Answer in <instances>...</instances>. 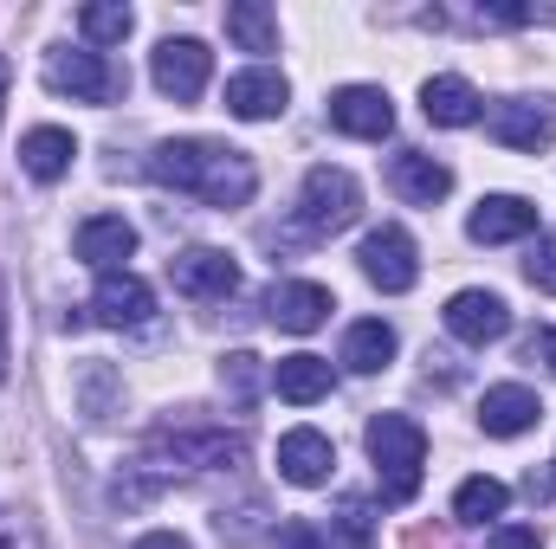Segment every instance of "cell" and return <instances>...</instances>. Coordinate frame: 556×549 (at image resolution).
I'll return each mask as SVG.
<instances>
[{
	"label": "cell",
	"instance_id": "obj_32",
	"mask_svg": "<svg viewBox=\"0 0 556 549\" xmlns=\"http://www.w3.org/2000/svg\"><path fill=\"white\" fill-rule=\"evenodd\" d=\"M525 278H531L538 291H551V297H556V240H538V246H531V259H525Z\"/></svg>",
	"mask_w": 556,
	"mask_h": 549
},
{
	"label": "cell",
	"instance_id": "obj_4",
	"mask_svg": "<svg viewBox=\"0 0 556 549\" xmlns=\"http://www.w3.org/2000/svg\"><path fill=\"white\" fill-rule=\"evenodd\" d=\"M46 85H52L59 98H78V104H117V98L130 91L124 65H111V59L91 52V46H59V52L46 59Z\"/></svg>",
	"mask_w": 556,
	"mask_h": 549
},
{
	"label": "cell",
	"instance_id": "obj_20",
	"mask_svg": "<svg viewBox=\"0 0 556 549\" xmlns=\"http://www.w3.org/2000/svg\"><path fill=\"white\" fill-rule=\"evenodd\" d=\"M389 181H395V194L415 201V207H433V201L453 194V168H446L440 155H427V149H402V155L389 162Z\"/></svg>",
	"mask_w": 556,
	"mask_h": 549
},
{
	"label": "cell",
	"instance_id": "obj_23",
	"mask_svg": "<svg viewBox=\"0 0 556 549\" xmlns=\"http://www.w3.org/2000/svg\"><path fill=\"white\" fill-rule=\"evenodd\" d=\"M389 362H395V330H389L382 317H363V323L343 330V369L376 375V369H389Z\"/></svg>",
	"mask_w": 556,
	"mask_h": 549
},
{
	"label": "cell",
	"instance_id": "obj_31",
	"mask_svg": "<svg viewBox=\"0 0 556 549\" xmlns=\"http://www.w3.org/2000/svg\"><path fill=\"white\" fill-rule=\"evenodd\" d=\"M273 549H324V531L311 518H285L273 531Z\"/></svg>",
	"mask_w": 556,
	"mask_h": 549
},
{
	"label": "cell",
	"instance_id": "obj_15",
	"mask_svg": "<svg viewBox=\"0 0 556 549\" xmlns=\"http://www.w3.org/2000/svg\"><path fill=\"white\" fill-rule=\"evenodd\" d=\"M466 233H472L479 246H511V240L538 233V207H531L525 194H485V201L472 207Z\"/></svg>",
	"mask_w": 556,
	"mask_h": 549
},
{
	"label": "cell",
	"instance_id": "obj_33",
	"mask_svg": "<svg viewBox=\"0 0 556 549\" xmlns=\"http://www.w3.org/2000/svg\"><path fill=\"white\" fill-rule=\"evenodd\" d=\"M485 549H544V531L538 524H498Z\"/></svg>",
	"mask_w": 556,
	"mask_h": 549
},
{
	"label": "cell",
	"instance_id": "obj_16",
	"mask_svg": "<svg viewBox=\"0 0 556 549\" xmlns=\"http://www.w3.org/2000/svg\"><path fill=\"white\" fill-rule=\"evenodd\" d=\"M330 310H337V297L324 284H311V278H285V284H273V297H266V317H273L278 330H291V336H311Z\"/></svg>",
	"mask_w": 556,
	"mask_h": 549
},
{
	"label": "cell",
	"instance_id": "obj_22",
	"mask_svg": "<svg viewBox=\"0 0 556 549\" xmlns=\"http://www.w3.org/2000/svg\"><path fill=\"white\" fill-rule=\"evenodd\" d=\"M273 388H278V401H291V408H311V401H324V395H330V362H324V356H311V349H298V356H278Z\"/></svg>",
	"mask_w": 556,
	"mask_h": 549
},
{
	"label": "cell",
	"instance_id": "obj_27",
	"mask_svg": "<svg viewBox=\"0 0 556 549\" xmlns=\"http://www.w3.org/2000/svg\"><path fill=\"white\" fill-rule=\"evenodd\" d=\"M78 26H85V39H91V52H98V46H124L130 26H137V13H130L124 0H98V7L78 13Z\"/></svg>",
	"mask_w": 556,
	"mask_h": 549
},
{
	"label": "cell",
	"instance_id": "obj_18",
	"mask_svg": "<svg viewBox=\"0 0 556 549\" xmlns=\"http://www.w3.org/2000/svg\"><path fill=\"white\" fill-rule=\"evenodd\" d=\"M544 420V401L525 388V382H498V388H485V401H479V426L492 433V439H518V433H531Z\"/></svg>",
	"mask_w": 556,
	"mask_h": 549
},
{
	"label": "cell",
	"instance_id": "obj_24",
	"mask_svg": "<svg viewBox=\"0 0 556 549\" xmlns=\"http://www.w3.org/2000/svg\"><path fill=\"white\" fill-rule=\"evenodd\" d=\"M505 505H511V485L505 478H485V472L453 491V518L459 524H492V518H505Z\"/></svg>",
	"mask_w": 556,
	"mask_h": 549
},
{
	"label": "cell",
	"instance_id": "obj_19",
	"mask_svg": "<svg viewBox=\"0 0 556 549\" xmlns=\"http://www.w3.org/2000/svg\"><path fill=\"white\" fill-rule=\"evenodd\" d=\"M420 111H427V124H440V130H466V124L485 117V98H479L459 72H440V78L420 85Z\"/></svg>",
	"mask_w": 556,
	"mask_h": 549
},
{
	"label": "cell",
	"instance_id": "obj_37",
	"mask_svg": "<svg viewBox=\"0 0 556 549\" xmlns=\"http://www.w3.org/2000/svg\"><path fill=\"white\" fill-rule=\"evenodd\" d=\"M7 85H13V65H7V52H0V111H7Z\"/></svg>",
	"mask_w": 556,
	"mask_h": 549
},
{
	"label": "cell",
	"instance_id": "obj_7",
	"mask_svg": "<svg viewBox=\"0 0 556 549\" xmlns=\"http://www.w3.org/2000/svg\"><path fill=\"white\" fill-rule=\"evenodd\" d=\"M149 317H155V291H149L137 272H111V278H98V291H91V304H85V317H78V323L142 330ZM78 323H72V330H78Z\"/></svg>",
	"mask_w": 556,
	"mask_h": 549
},
{
	"label": "cell",
	"instance_id": "obj_29",
	"mask_svg": "<svg viewBox=\"0 0 556 549\" xmlns=\"http://www.w3.org/2000/svg\"><path fill=\"white\" fill-rule=\"evenodd\" d=\"M330 537H343L350 549H363L369 537H376V518H369V505H363V498H343V505H337V524H330Z\"/></svg>",
	"mask_w": 556,
	"mask_h": 549
},
{
	"label": "cell",
	"instance_id": "obj_1",
	"mask_svg": "<svg viewBox=\"0 0 556 549\" xmlns=\"http://www.w3.org/2000/svg\"><path fill=\"white\" fill-rule=\"evenodd\" d=\"M149 175L175 194H194L207 207H247L253 188H260V168L247 149H227V142L207 137H181V142H155L149 149Z\"/></svg>",
	"mask_w": 556,
	"mask_h": 549
},
{
	"label": "cell",
	"instance_id": "obj_5",
	"mask_svg": "<svg viewBox=\"0 0 556 549\" xmlns=\"http://www.w3.org/2000/svg\"><path fill=\"white\" fill-rule=\"evenodd\" d=\"M149 452L175 459V465H201V472H233L247 459V433H220V426H162L149 439Z\"/></svg>",
	"mask_w": 556,
	"mask_h": 549
},
{
	"label": "cell",
	"instance_id": "obj_14",
	"mask_svg": "<svg viewBox=\"0 0 556 549\" xmlns=\"http://www.w3.org/2000/svg\"><path fill=\"white\" fill-rule=\"evenodd\" d=\"M78 259L91 266L98 278H111V272H124V259L137 253V227L124 220V214H91L85 227H78Z\"/></svg>",
	"mask_w": 556,
	"mask_h": 549
},
{
	"label": "cell",
	"instance_id": "obj_17",
	"mask_svg": "<svg viewBox=\"0 0 556 549\" xmlns=\"http://www.w3.org/2000/svg\"><path fill=\"white\" fill-rule=\"evenodd\" d=\"M285 104H291V85H285L278 72H266V65L227 78V111H233L240 124H273V117H285Z\"/></svg>",
	"mask_w": 556,
	"mask_h": 549
},
{
	"label": "cell",
	"instance_id": "obj_3",
	"mask_svg": "<svg viewBox=\"0 0 556 549\" xmlns=\"http://www.w3.org/2000/svg\"><path fill=\"white\" fill-rule=\"evenodd\" d=\"M356 214H363V188H356V175L317 162V168L304 175V194H298V227L317 233V240H330V233L356 227Z\"/></svg>",
	"mask_w": 556,
	"mask_h": 549
},
{
	"label": "cell",
	"instance_id": "obj_30",
	"mask_svg": "<svg viewBox=\"0 0 556 549\" xmlns=\"http://www.w3.org/2000/svg\"><path fill=\"white\" fill-rule=\"evenodd\" d=\"M479 20H485V26H531V20H556V13L518 7V0H479Z\"/></svg>",
	"mask_w": 556,
	"mask_h": 549
},
{
	"label": "cell",
	"instance_id": "obj_9",
	"mask_svg": "<svg viewBox=\"0 0 556 549\" xmlns=\"http://www.w3.org/2000/svg\"><path fill=\"white\" fill-rule=\"evenodd\" d=\"M168 284L181 297H194V304H214V297H233L240 291V266L220 246H188V253L168 259Z\"/></svg>",
	"mask_w": 556,
	"mask_h": 549
},
{
	"label": "cell",
	"instance_id": "obj_6",
	"mask_svg": "<svg viewBox=\"0 0 556 549\" xmlns=\"http://www.w3.org/2000/svg\"><path fill=\"white\" fill-rule=\"evenodd\" d=\"M207 72H214V52H207L201 39H162V46L149 52V78H155V91L175 98V104H194V98L207 91Z\"/></svg>",
	"mask_w": 556,
	"mask_h": 549
},
{
	"label": "cell",
	"instance_id": "obj_11",
	"mask_svg": "<svg viewBox=\"0 0 556 549\" xmlns=\"http://www.w3.org/2000/svg\"><path fill=\"white\" fill-rule=\"evenodd\" d=\"M330 124H337L343 137L382 142L395 130V104H389L382 85H343V91H330Z\"/></svg>",
	"mask_w": 556,
	"mask_h": 549
},
{
	"label": "cell",
	"instance_id": "obj_34",
	"mask_svg": "<svg viewBox=\"0 0 556 549\" xmlns=\"http://www.w3.org/2000/svg\"><path fill=\"white\" fill-rule=\"evenodd\" d=\"M130 549H194V544H188L181 531H149V537H137Z\"/></svg>",
	"mask_w": 556,
	"mask_h": 549
},
{
	"label": "cell",
	"instance_id": "obj_35",
	"mask_svg": "<svg viewBox=\"0 0 556 549\" xmlns=\"http://www.w3.org/2000/svg\"><path fill=\"white\" fill-rule=\"evenodd\" d=\"M531 356H538V362L556 375V330H538V336H531Z\"/></svg>",
	"mask_w": 556,
	"mask_h": 549
},
{
	"label": "cell",
	"instance_id": "obj_13",
	"mask_svg": "<svg viewBox=\"0 0 556 549\" xmlns=\"http://www.w3.org/2000/svg\"><path fill=\"white\" fill-rule=\"evenodd\" d=\"M330 472H337V446H330V433H317V426H291L285 439H278V478H291V485H330Z\"/></svg>",
	"mask_w": 556,
	"mask_h": 549
},
{
	"label": "cell",
	"instance_id": "obj_10",
	"mask_svg": "<svg viewBox=\"0 0 556 549\" xmlns=\"http://www.w3.org/2000/svg\"><path fill=\"white\" fill-rule=\"evenodd\" d=\"M485 130H492V142H505V149L538 155V149L556 142V111L544 98H505V104L485 111Z\"/></svg>",
	"mask_w": 556,
	"mask_h": 549
},
{
	"label": "cell",
	"instance_id": "obj_8",
	"mask_svg": "<svg viewBox=\"0 0 556 549\" xmlns=\"http://www.w3.org/2000/svg\"><path fill=\"white\" fill-rule=\"evenodd\" d=\"M356 259H363V278H369L376 291H389V297L415 291V278H420V253L402 227H376V233L356 246Z\"/></svg>",
	"mask_w": 556,
	"mask_h": 549
},
{
	"label": "cell",
	"instance_id": "obj_25",
	"mask_svg": "<svg viewBox=\"0 0 556 549\" xmlns=\"http://www.w3.org/2000/svg\"><path fill=\"white\" fill-rule=\"evenodd\" d=\"M227 33L240 39V52H278V13L266 0H233L227 7Z\"/></svg>",
	"mask_w": 556,
	"mask_h": 549
},
{
	"label": "cell",
	"instance_id": "obj_21",
	"mask_svg": "<svg viewBox=\"0 0 556 549\" xmlns=\"http://www.w3.org/2000/svg\"><path fill=\"white\" fill-rule=\"evenodd\" d=\"M72 155H78V142H72V130H59V124H39V130L20 137V168H26L33 181L72 175Z\"/></svg>",
	"mask_w": 556,
	"mask_h": 549
},
{
	"label": "cell",
	"instance_id": "obj_2",
	"mask_svg": "<svg viewBox=\"0 0 556 549\" xmlns=\"http://www.w3.org/2000/svg\"><path fill=\"white\" fill-rule=\"evenodd\" d=\"M369 459L382 478L389 505H415L420 498V472H427V433L408 413H376L369 420Z\"/></svg>",
	"mask_w": 556,
	"mask_h": 549
},
{
	"label": "cell",
	"instance_id": "obj_26",
	"mask_svg": "<svg viewBox=\"0 0 556 549\" xmlns=\"http://www.w3.org/2000/svg\"><path fill=\"white\" fill-rule=\"evenodd\" d=\"M78 395H85L91 420H111V413H124V375L111 362H85L78 369Z\"/></svg>",
	"mask_w": 556,
	"mask_h": 549
},
{
	"label": "cell",
	"instance_id": "obj_12",
	"mask_svg": "<svg viewBox=\"0 0 556 549\" xmlns=\"http://www.w3.org/2000/svg\"><path fill=\"white\" fill-rule=\"evenodd\" d=\"M446 330H453L459 343L485 349V343H498V336L511 330V304H505L498 291H453V297H446Z\"/></svg>",
	"mask_w": 556,
	"mask_h": 549
},
{
	"label": "cell",
	"instance_id": "obj_28",
	"mask_svg": "<svg viewBox=\"0 0 556 549\" xmlns=\"http://www.w3.org/2000/svg\"><path fill=\"white\" fill-rule=\"evenodd\" d=\"M220 382H227V388H233V401L247 408V401H253V395H260V388H266L273 375L260 369V356H253V349H233V356L220 362Z\"/></svg>",
	"mask_w": 556,
	"mask_h": 549
},
{
	"label": "cell",
	"instance_id": "obj_36",
	"mask_svg": "<svg viewBox=\"0 0 556 549\" xmlns=\"http://www.w3.org/2000/svg\"><path fill=\"white\" fill-rule=\"evenodd\" d=\"M7 362L13 356H7V284H0V382H7Z\"/></svg>",
	"mask_w": 556,
	"mask_h": 549
}]
</instances>
